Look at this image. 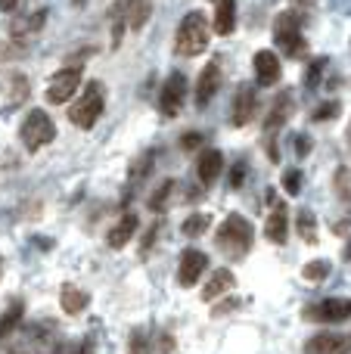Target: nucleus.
<instances>
[{
  "mask_svg": "<svg viewBox=\"0 0 351 354\" xmlns=\"http://www.w3.org/2000/svg\"><path fill=\"white\" fill-rule=\"evenodd\" d=\"M252 239H255L252 221L243 218V214H227V218H224V224L218 227L215 245L221 249V255L230 258V261H240V258L249 255V249H252Z\"/></svg>",
  "mask_w": 351,
  "mask_h": 354,
  "instance_id": "nucleus-1",
  "label": "nucleus"
},
{
  "mask_svg": "<svg viewBox=\"0 0 351 354\" xmlns=\"http://www.w3.org/2000/svg\"><path fill=\"white\" fill-rule=\"evenodd\" d=\"M209 47V22L202 10H190L178 25L174 35V53L178 56H199Z\"/></svg>",
  "mask_w": 351,
  "mask_h": 354,
  "instance_id": "nucleus-2",
  "label": "nucleus"
},
{
  "mask_svg": "<svg viewBox=\"0 0 351 354\" xmlns=\"http://www.w3.org/2000/svg\"><path fill=\"white\" fill-rule=\"evenodd\" d=\"M103 109H106V91L99 81H91V84L84 87V93H81L72 103V109H68V122L81 131H91L93 124L99 122Z\"/></svg>",
  "mask_w": 351,
  "mask_h": 354,
  "instance_id": "nucleus-3",
  "label": "nucleus"
},
{
  "mask_svg": "<svg viewBox=\"0 0 351 354\" xmlns=\"http://www.w3.org/2000/svg\"><path fill=\"white\" fill-rule=\"evenodd\" d=\"M19 137H22V143H25L28 153H37V149H44L47 143H53L56 124L44 109H31L28 115H25L22 128H19Z\"/></svg>",
  "mask_w": 351,
  "mask_h": 354,
  "instance_id": "nucleus-4",
  "label": "nucleus"
},
{
  "mask_svg": "<svg viewBox=\"0 0 351 354\" xmlns=\"http://www.w3.org/2000/svg\"><path fill=\"white\" fill-rule=\"evenodd\" d=\"M274 41L286 56H302L305 53V37H302V19L296 12H280L274 19Z\"/></svg>",
  "mask_w": 351,
  "mask_h": 354,
  "instance_id": "nucleus-5",
  "label": "nucleus"
},
{
  "mask_svg": "<svg viewBox=\"0 0 351 354\" xmlns=\"http://www.w3.org/2000/svg\"><path fill=\"white\" fill-rule=\"evenodd\" d=\"M81 87V66H68V68H59V72L50 78V87H47V103L53 106H62L78 93Z\"/></svg>",
  "mask_w": 351,
  "mask_h": 354,
  "instance_id": "nucleus-6",
  "label": "nucleus"
},
{
  "mask_svg": "<svg viewBox=\"0 0 351 354\" xmlns=\"http://www.w3.org/2000/svg\"><path fill=\"white\" fill-rule=\"evenodd\" d=\"M290 115H292V93L283 91V93H277V100H274L271 112H267V122H265L267 147H271V159H274V162H277V131L283 128Z\"/></svg>",
  "mask_w": 351,
  "mask_h": 354,
  "instance_id": "nucleus-7",
  "label": "nucleus"
},
{
  "mask_svg": "<svg viewBox=\"0 0 351 354\" xmlns=\"http://www.w3.org/2000/svg\"><path fill=\"white\" fill-rule=\"evenodd\" d=\"M184 100H187V78L180 72H171L162 84V97H159V109L165 118H174L180 109H184Z\"/></svg>",
  "mask_w": 351,
  "mask_h": 354,
  "instance_id": "nucleus-8",
  "label": "nucleus"
},
{
  "mask_svg": "<svg viewBox=\"0 0 351 354\" xmlns=\"http://www.w3.org/2000/svg\"><path fill=\"white\" fill-rule=\"evenodd\" d=\"M351 317V299H327L321 305L305 308V320H321V324H345Z\"/></svg>",
  "mask_w": 351,
  "mask_h": 354,
  "instance_id": "nucleus-9",
  "label": "nucleus"
},
{
  "mask_svg": "<svg viewBox=\"0 0 351 354\" xmlns=\"http://www.w3.org/2000/svg\"><path fill=\"white\" fill-rule=\"evenodd\" d=\"M205 268H209V255L199 249H184L180 252V264H178V283L184 289L196 286L199 277L205 274Z\"/></svg>",
  "mask_w": 351,
  "mask_h": 354,
  "instance_id": "nucleus-10",
  "label": "nucleus"
},
{
  "mask_svg": "<svg viewBox=\"0 0 351 354\" xmlns=\"http://www.w3.org/2000/svg\"><path fill=\"white\" fill-rule=\"evenodd\" d=\"M218 87H221V62L211 59L205 62V68L196 78V106H209L211 97L218 93Z\"/></svg>",
  "mask_w": 351,
  "mask_h": 354,
  "instance_id": "nucleus-11",
  "label": "nucleus"
},
{
  "mask_svg": "<svg viewBox=\"0 0 351 354\" xmlns=\"http://www.w3.org/2000/svg\"><path fill=\"white\" fill-rule=\"evenodd\" d=\"M234 289H236V277H234V270L218 268L215 274H211V280L205 283V289L199 292V299H202L205 305H211V301H218V299H224V295H230Z\"/></svg>",
  "mask_w": 351,
  "mask_h": 354,
  "instance_id": "nucleus-12",
  "label": "nucleus"
},
{
  "mask_svg": "<svg viewBox=\"0 0 351 354\" xmlns=\"http://www.w3.org/2000/svg\"><path fill=\"white\" fill-rule=\"evenodd\" d=\"M255 109H258V93H255V87H240L236 100H234V115H230L234 128H246L255 118Z\"/></svg>",
  "mask_w": 351,
  "mask_h": 354,
  "instance_id": "nucleus-13",
  "label": "nucleus"
},
{
  "mask_svg": "<svg viewBox=\"0 0 351 354\" xmlns=\"http://www.w3.org/2000/svg\"><path fill=\"white\" fill-rule=\"evenodd\" d=\"M351 345L339 333H317L305 342V354H348Z\"/></svg>",
  "mask_w": 351,
  "mask_h": 354,
  "instance_id": "nucleus-14",
  "label": "nucleus"
},
{
  "mask_svg": "<svg viewBox=\"0 0 351 354\" xmlns=\"http://www.w3.org/2000/svg\"><path fill=\"white\" fill-rule=\"evenodd\" d=\"M255 66V78H258V84H277L280 75H283V66H280V56L274 53V50H258L252 59Z\"/></svg>",
  "mask_w": 351,
  "mask_h": 354,
  "instance_id": "nucleus-15",
  "label": "nucleus"
},
{
  "mask_svg": "<svg viewBox=\"0 0 351 354\" xmlns=\"http://www.w3.org/2000/svg\"><path fill=\"white\" fill-rule=\"evenodd\" d=\"M265 236L271 239L274 245H283L290 239V212H286L283 202H274V212L267 214L265 221Z\"/></svg>",
  "mask_w": 351,
  "mask_h": 354,
  "instance_id": "nucleus-16",
  "label": "nucleus"
},
{
  "mask_svg": "<svg viewBox=\"0 0 351 354\" xmlns=\"http://www.w3.org/2000/svg\"><path fill=\"white\" fill-rule=\"evenodd\" d=\"M224 171V156L221 149H202V156H199L196 162V174L199 180L205 183V187H211V183L218 180V174Z\"/></svg>",
  "mask_w": 351,
  "mask_h": 354,
  "instance_id": "nucleus-17",
  "label": "nucleus"
},
{
  "mask_svg": "<svg viewBox=\"0 0 351 354\" xmlns=\"http://www.w3.org/2000/svg\"><path fill=\"white\" fill-rule=\"evenodd\" d=\"M137 227H140V221H137V214H122L118 218V224L109 230V236H106V243H109V249H124V245L134 239Z\"/></svg>",
  "mask_w": 351,
  "mask_h": 354,
  "instance_id": "nucleus-18",
  "label": "nucleus"
},
{
  "mask_svg": "<svg viewBox=\"0 0 351 354\" xmlns=\"http://www.w3.org/2000/svg\"><path fill=\"white\" fill-rule=\"evenodd\" d=\"M122 12H124V25L140 31L153 16V0H122Z\"/></svg>",
  "mask_w": 351,
  "mask_h": 354,
  "instance_id": "nucleus-19",
  "label": "nucleus"
},
{
  "mask_svg": "<svg viewBox=\"0 0 351 354\" xmlns=\"http://www.w3.org/2000/svg\"><path fill=\"white\" fill-rule=\"evenodd\" d=\"M236 28V0H218L215 6V31L221 37L234 35Z\"/></svg>",
  "mask_w": 351,
  "mask_h": 354,
  "instance_id": "nucleus-20",
  "label": "nucleus"
},
{
  "mask_svg": "<svg viewBox=\"0 0 351 354\" xmlns=\"http://www.w3.org/2000/svg\"><path fill=\"white\" fill-rule=\"evenodd\" d=\"M59 305H62V311H66V314H81L87 305H91V295H87L84 289L66 283V286H62V292H59Z\"/></svg>",
  "mask_w": 351,
  "mask_h": 354,
  "instance_id": "nucleus-21",
  "label": "nucleus"
},
{
  "mask_svg": "<svg viewBox=\"0 0 351 354\" xmlns=\"http://www.w3.org/2000/svg\"><path fill=\"white\" fill-rule=\"evenodd\" d=\"M22 314H25V305L19 299H12L10 305H6V311L0 314V339H6L19 324H22Z\"/></svg>",
  "mask_w": 351,
  "mask_h": 354,
  "instance_id": "nucleus-22",
  "label": "nucleus"
},
{
  "mask_svg": "<svg viewBox=\"0 0 351 354\" xmlns=\"http://www.w3.org/2000/svg\"><path fill=\"white\" fill-rule=\"evenodd\" d=\"M211 227V214H205V212H193L190 218L180 224V233H184L187 239H196V236H202L205 230Z\"/></svg>",
  "mask_w": 351,
  "mask_h": 354,
  "instance_id": "nucleus-23",
  "label": "nucleus"
},
{
  "mask_svg": "<svg viewBox=\"0 0 351 354\" xmlns=\"http://www.w3.org/2000/svg\"><path fill=\"white\" fill-rule=\"evenodd\" d=\"M296 230H298V236H302V243H308V245L317 243V218L308 208H302V212L296 214Z\"/></svg>",
  "mask_w": 351,
  "mask_h": 354,
  "instance_id": "nucleus-24",
  "label": "nucleus"
},
{
  "mask_svg": "<svg viewBox=\"0 0 351 354\" xmlns=\"http://www.w3.org/2000/svg\"><path fill=\"white\" fill-rule=\"evenodd\" d=\"M174 187H178V183H174L171 177H168V180H162V183H159V189H155V193L149 196V208H153L155 214H159V212H165V205H168V199H171Z\"/></svg>",
  "mask_w": 351,
  "mask_h": 354,
  "instance_id": "nucleus-25",
  "label": "nucleus"
},
{
  "mask_svg": "<svg viewBox=\"0 0 351 354\" xmlns=\"http://www.w3.org/2000/svg\"><path fill=\"white\" fill-rule=\"evenodd\" d=\"M153 342H149V330L146 326H137L131 330V339H128V354H149Z\"/></svg>",
  "mask_w": 351,
  "mask_h": 354,
  "instance_id": "nucleus-26",
  "label": "nucleus"
},
{
  "mask_svg": "<svg viewBox=\"0 0 351 354\" xmlns=\"http://www.w3.org/2000/svg\"><path fill=\"white\" fill-rule=\"evenodd\" d=\"M330 270H333V268H330V261H323V258H321V261H308V264H305L302 277H305V280H311V283H323L330 277Z\"/></svg>",
  "mask_w": 351,
  "mask_h": 354,
  "instance_id": "nucleus-27",
  "label": "nucleus"
},
{
  "mask_svg": "<svg viewBox=\"0 0 351 354\" xmlns=\"http://www.w3.org/2000/svg\"><path fill=\"white\" fill-rule=\"evenodd\" d=\"M323 68H327V56H317V59L308 66V72H305V84H308V87H317V81H321Z\"/></svg>",
  "mask_w": 351,
  "mask_h": 354,
  "instance_id": "nucleus-28",
  "label": "nucleus"
},
{
  "mask_svg": "<svg viewBox=\"0 0 351 354\" xmlns=\"http://www.w3.org/2000/svg\"><path fill=\"white\" fill-rule=\"evenodd\" d=\"M283 189L290 196H298L302 193V171H298V168H290V171L283 174Z\"/></svg>",
  "mask_w": 351,
  "mask_h": 354,
  "instance_id": "nucleus-29",
  "label": "nucleus"
},
{
  "mask_svg": "<svg viewBox=\"0 0 351 354\" xmlns=\"http://www.w3.org/2000/svg\"><path fill=\"white\" fill-rule=\"evenodd\" d=\"M336 189L345 202H351V168H339L336 171Z\"/></svg>",
  "mask_w": 351,
  "mask_h": 354,
  "instance_id": "nucleus-30",
  "label": "nucleus"
},
{
  "mask_svg": "<svg viewBox=\"0 0 351 354\" xmlns=\"http://www.w3.org/2000/svg\"><path fill=\"white\" fill-rule=\"evenodd\" d=\"M59 354H97V348H93L91 339H78V342H72V345H62Z\"/></svg>",
  "mask_w": 351,
  "mask_h": 354,
  "instance_id": "nucleus-31",
  "label": "nucleus"
},
{
  "mask_svg": "<svg viewBox=\"0 0 351 354\" xmlns=\"http://www.w3.org/2000/svg\"><path fill=\"white\" fill-rule=\"evenodd\" d=\"M243 180H246V162H236V165L230 168V189H240Z\"/></svg>",
  "mask_w": 351,
  "mask_h": 354,
  "instance_id": "nucleus-32",
  "label": "nucleus"
},
{
  "mask_svg": "<svg viewBox=\"0 0 351 354\" xmlns=\"http://www.w3.org/2000/svg\"><path fill=\"white\" fill-rule=\"evenodd\" d=\"M339 115V103H323L321 109L314 112V122H330V118Z\"/></svg>",
  "mask_w": 351,
  "mask_h": 354,
  "instance_id": "nucleus-33",
  "label": "nucleus"
},
{
  "mask_svg": "<svg viewBox=\"0 0 351 354\" xmlns=\"http://www.w3.org/2000/svg\"><path fill=\"white\" fill-rule=\"evenodd\" d=\"M236 308H240V299H230V301H224V305H218V308H215V314H211V317H224V314L236 311Z\"/></svg>",
  "mask_w": 351,
  "mask_h": 354,
  "instance_id": "nucleus-34",
  "label": "nucleus"
},
{
  "mask_svg": "<svg viewBox=\"0 0 351 354\" xmlns=\"http://www.w3.org/2000/svg\"><path fill=\"white\" fill-rule=\"evenodd\" d=\"M199 143H202V134H196V131H190V134H184V140H180V147H184V149H196Z\"/></svg>",
  "mask_w": 351,
  "mask_h": 354,
  "instance_id": "nucleus-35",
  "label": "nucleus"
},
{
  "mask_svg": "<svg viewBox=\"0 0 351 354\" xmlns=\"http://www.w3.org/2000/svg\"><path fill=\"white\" fill-rule=\"evenodd\" d=\"M16 6H19V0H0V10L3 12H12Z\"/></svg>",
  "mask_w": 351,
  "mask_h": 354,
  "instance_id": "nucleus-36",
  "label": "nucleus"
},
{
  "mask_svg": "<svg viewBox=\"0 0 351 354\" xmlns=\"http://www.w3.org/2000/svg\"><path fill=\"white\" fill-rule=\"evenodd\" d=\"M298 153H308V137H298Z\"/></svg>",
  "mask_w": 351,
  "mask_h": 354,
  "instance_id": "nucleus-37",
  "label": "nucleus"
},
{
  "mask_svg": "<svg viewBox=\"0 0 351 354\" xmlns=\"http://www.w3.org/2000/svg\"><path fill=\"white\" fill-rule=\"evenodd\" d=\"M345 258H351V239H348V249H345Z\"/></svg>",
  "mask_w": 351,
  "mask_h": 354,
  "instance_id": "nucleus-38",
  "label": "nucleus"
},
{
  "mask_svg": "<svg viewBox=\"0 0 351 354\" xmlns=\"http://www.w3.org/2000/svg\"><path fill=\"white\" fill-rule=\"evenodd\" d=\"M0 277H3V261H0Z\"/></svg>",
  "mask_w": 351,
  "mask_h": 354,
  "instance_id": "nucleus-39",
  "label": "nucleus"
}]
</instances>
